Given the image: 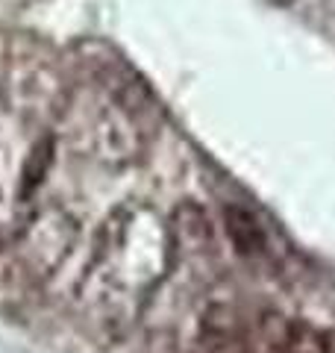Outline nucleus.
<instances>
[{
  "instance_id": "obj_10",
  "label": "nucleus",
  "mask_w": 335,
  "mask_h": 353,
  "mask_svg": "<svg viewBox=\"0 0 335 353\" xmlns=\"http://www.w3.org/2000/svg\"><path fill=\"white\" fill-rule=\"evenodd\" d=\"M279 3H288V0H279Z\"/></svg>"
},
{
  "instance_id": "obj_2",
  "label": "nucleus",
  "mask_w": 335,
  "mask_h": 353,
  "mask_svg": "<svg viewBox=\"0 0 335 353\" xmlns=\"http://www.w3.org/2000/svg\"><path fill=\"white\" fill-rule=\"evenodd\" d=\"M80 130V148L112 171H121L127 165L139 162L144 145H148L144 121L124 103H118L112 94H106V101L97 103V109L88 115Z\"/></svg>"
},
{
  "instance_id": "obj_6",
  "label": "nucleus",
  "mask_w": 335,
  "mask_h": 353,
  "mask_svg": "<svg viewBox=\"0 0 335 353\" xmlns=\"http://www.w3.org/2000/svg\"><path fill=\"white\" fill-rule=\"evenodd\" d=\"M174 230V245L185 253H206L212 248V224L209 215L197 203L185 201L176 206V212L171 218Z\"/></svg>"
},
{
  "instance_id": "obj_1",
  "label": "nucleus",
  "mask_w": 335,
  "mask_h": 353,
  "mask_svg": "<svg viewBox=\"0 0 335 353\" xmlns=\"http://www.w3.org/2000/svg\"><path fill=\"white\" fill-rule=\"evenodd\" d=\"M0 103L32 124H48L59 118L68 103V88L50 50L27 32L6 41L3 68H0Z\"/></svg>"
},
{
  "instance_id": "obj_4",
  "label": "nucleus",
  "mask_w": 335,
  "mask_h": 353,
  "mask_svg": "<svg viewBox=\"0 0 335 353\" xmlns=\"http://www.w3.org/2000/svg\"><path fill=\"white\" fill-rule=\"evenodd\" d=\"M223 230H227V236L238 256L259 259L267 253V233H265L259 215H256L250 206H244V203L223 206Z\"/></svg>"
},
{
  "instance_id": "obj_3",
  "label": "nucleus",
  "mask_w": 335,
  "mask_h": 353,
  "mask_svg": "<svg viewBox=\"0 0 335 353\" xmlns=\"http://www.w3.org/2000/svg\"><path fill=\"white\" fill-rule=\"evenodd\" d=\"M80 227L77 221L62 212V209H48L24 224V241H21V262L36 274V277H48L50 271L59 268V262L68 256Z\"/></svg>"
},
{
  "instance_id": "obj_7",
  "label": "nucleus",
  "mask_w": 335,
  "mask_h": 353,
  "mask_svg": "<svg viewBox=\"0 0 335 353\" xmlns=\"http://www.w3.org/2000/svg\"><path fill=\"white\" fill-rule=\"evenodd\" d=\"M283 353H332V341L323 330L306 321H288Z\"/></svg>"
},
{
  "instance_id": "obj_8",
  "label": "nucleus",
  "mask_w": 335,
  "mask_h": 353,
  "mask_svg": "<svg viewBox=\"0 0 335 353\" xmlns=\"http://www.w3.org/2000/svg\"><path fill=\"white\" fill-rule=\"evenodd\" d=\"M50 162H53V139H41L32 148V157L27 159V168H24V183H21V201L24 203L30 201V194H36L44 174L50 171Z\"/></svg>"
},
{
  "instance_id": "obj_9",
  "label": "nucleus",
  "mask_w": 335,
  "mask_h": 353,
  "mask_svg": "<svg viewBox=\"0 0 335 353\" xmlns=\"http://www.w3.org/2000/svg\"><path fill=\"white\" fill-rule=\"evenodd\" d=\"M3 245H6V233L0 230V250H3Z\"/></svg>"
},
{
  "instance_id": "obj_5",
  "label": "nucleus",
  "mask_w": 335,
  "mask_h": 353,
  "mask_svg": "<svg viewBox=\"0 0 335 353\" xmlns=\"http://www.w3.org/2000/svg\"><path fill=\"white\" fill-rule=\"evenodd\" d=\"M203 353H247L241 324L230 306H212L203 318Z\"/></svg>"
}]
</instances>
